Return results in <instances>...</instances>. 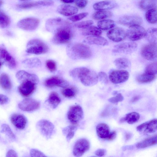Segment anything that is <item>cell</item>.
<instances>
[{
  "instance_id": "1",
  "label": "cell",
  "mask_w": 157,
  "mask_h": 157,
  "mask_svg": "<svg viewBox=\"0 0 157 157\" xmlns=\"http://www.w3.org/2000/svg\"><path fill=\"white\" fill-rule=\"evenodd\" d=\"M70 75L78 79L84 85L92 86L98 82V78L97 73L94 71L85 67L74 68L70 73Z\"/></svg>"
},
{
  "instance_id": "2",
  "label": "cell",
  "mask_w": 157,
  "mask_h": 157,
  "mask_svg": "<svg viewBox=\"0 0 157 157\" xmlns=\"http://www.w3.org/2000/svg\"><path fill=\"white\" fill-rule=\"evenodd\" d=\"M66 52L69 57L73 59H88L92 54L89 46L80 43L69 44L66 48Z\"/></svg>"
},
{
  "instance_id": "3",
  "label": "cell",
  "mask_w": 157,
  "mask_h": 157,
  "mask_svg": "<svg viewBox=\"0 0 157 157\" xmlns=\"http://www.w3.org/2000/svg\"><path fill=\"white\" fill-rule=\"evenodd\" d=\"M73 36L71 29L67 25L63 26L56 29L52 41L56 44H67L70 42Z\"/></svg>"
},
{
  "instance_id": "4",
  "label": "cell",
  "mask_w": 157,
  "mask_h": 157,
  "mask_svg": "<svg viewBox=\"0 0 157 157\" xmlns=\"http://www.w3.org/2000/svg\"><path fill=\"white\" fill-rule=\"evenodd\" d=\"M26 47L27 52L36 55L45 53L49 50L47 45L43 41L37 39L29 41Z\"/></svg>"
},
{
  "instance_id": "5",
  "label": "cell",
  "mask_w": 157,
  "mask_h": 157,
  "mask_svg": "<svg viewBox=\"0 0 157 157\" xmlns=\"http://www.w3.org/2000/svg\"><path fill=\"white\" fill-rule=\"evenodd\" d=\"M126 36L130 40L136 41L145 36L146 31L142 26L139 25L130 26L127 31Z\"/></svg>"
},
{
  "instance_id": "6",
  "label": "cell",
  "mask_w": 157,
  "mask_h": 157,
  "mask_svg": "<svg viewBox=\"0 0 157 157\" xmlns=\"http://www.w3.org/2000/svg\"><path fill=\"white\" fill-rule=\"evenodd\" d=\"M67 117L72 124H77L83 117V112L82 108L78 105L71 106L68 111Z\"/></svg>"
},
{
  "instance_id": "7",
  "label": "cell",
  "mask_w": 157,
  "mask_h": 157,
  "mask_svg": "<svg viewBox=\"0 0 157 157\" xmlns=\"http://www.w3.org/2000/svg\"><path fill=\"white\" fill-rule=\"evenodd\" d=\"M36 127L40 133L48 139L51 137L54 129L53 124L48 121L41 120L37 123Z\"/></svg>"
},
{
  "instance_id": "8",
  "label": "cell",
  "mask_w": 157,
  "mask_h": 157,
  "mask_svg": "<svg viewBox=\"0 0 157 157\" xmlns=\"http://www.w3.org/2000/svg\"><path fill=\"white\" fill-rule=\"evenodd\" d=\"M137 47V44L135 42L121 43L115 45L112 52L115 53L129 54L136 51Z\"/></svg>"
},
{
  "instance_id": "9",
  "label": "cell",
  "mask_w": 157,
  "mask_h": 157,
  "mask_svg": "<svg viewBox=\"0 0 157 157\" xmlns=\"http://www.w3.org/2000/svg\"><path fill=\"white\" fill-rule=\"evenodd\" d=\"M39 82L31 80H27L21 83L18 88L19 93L23 96L27 97L34 92L36 85Z\"/></svg>"
},
{
  "instance_id": "10",
  "label": "cell",
  "mask_w": 157,
  "mask_h": 157,
  "mask_svg": "<svg viewBox=\"0 0 157 157\" xmlns=\"http://www.w3.org/2000/svg\"><path fill=\"white\" fill-rule=\"evenodd\" d=\"M90 147L89 141L86 139L81 138L78 140L75 143L73 150L74 155L80 157L87 151Z\"/></svg>"
},
{
  "instance_id": "11",
  "label": "cell",
  "mask_w": 157,
  "mask_h": 157,
  "mask_svg": "<svg viewBox=\"0 0 157 157\" xmlns=\"http://www.w3.org/2000/svg\"><path fill=\"white\" fill-rule=\"evenodd\" d=\"M129 76V73L127 71L116 70L111 72L109 75V78L113 83L119 84L127 81Z\"/></svg>"
},
{
  "instance_id": "12",
  "label": "cell",
  "mask_w": 157,
  "mask_h": 157,
  "mask_svg": "<svg viewBox=\"0 0 157 157\" xmlns=\"http://www.w3.org/2000/svg\"><path fill=\"white\" fill-rule=\"evenodd\" d=\"M141 53L142 57L147 60L155 59L157 55V44L150 43L145 45L141 48Z\"/></svg>"
},
{
  "instance_id": "13",
  "label": "cell",
  "mask_w": 157,
  "mask_h": 157,
  "mask_svg": "<svg viewBox=\"0 0 157 157\" xmlns=\"http://www.w3.org/2000/svg\"><path fill=\"white\" fill-rule=\"evenodd\" d=\"M40 20L34 17H29L22 19L18 22L17 26L21 29L26 30H33L38 26Z\"/></svg>"
},
{
  "instance_id": "14",
  "label": "cell",
  "mask_w": 157,
  "mask_h": 157,
  "mask_svg": "<svg viewBox=\"0 0 157 157\" xmlns=\"http://www.w3.org/2000/svg\"><path fill=\"white\" fill-rule=\"evenodd\" d=\"M18 106L23 111L30 112L37 109L40 106V103L34 99L26 98L20 102Z\"/></svg>"
},
{
  "instance_id": "15",
  "label": "cell",
  "mask_w": 157,
  "mask_h": 157,
  "mask_svg": "<svg viewBox=\"0 0 157 157\" xmlns=\"http://www.w3.org/2000/svg\"><path fill=\"white\" fill-rule=\"evenodd\" d=\"M107 37L110 40L115 42L123 40L126 36L124 29L121 28H115L109 31L107 33Z\"/></svg>"
},
{
  "instance_id": "16",
  "label": "cell",
  "mask_w": 157,
  "mask_h": 157,
  "mask_svg": "<svg viewBox=\"0 0 157 157\" xmlns=\"http://www.w3.org/2000/svg\"><path fill=\"white\" fill-rule=\"evenodd\" d=\"M157 128V120L154 119L151 121L144 123L136 128L137 130L140 132H144L147 133L155 132Z\"/></svg>"
},
{
  "instance_id": "17",
  "label": "cell",
  "mask_w": 157,
  "mask_h": 157,
  "mask_svg": "<svg viewBox=\"0 0 157 157\" xmlns=\"http://www.w3.org/2000/svg\"><path fill=\"white\" fill-rule=\"evenodd\" d=\"M119 23L122 25L131 26L140 25L142 22L141 18L136 15H128L122 16L119 20Z\"/></svg>"
},
{
  "instance_id": "18",
  "label": "cell",
  "mask_w": 157,
  "mask_h": 157,
  "mask_svg": "<svg viewBox=\"0 0 157 157\" xmlns=\"http://www.w3.org/2000/svg\"><path fill=\"white\" fill-rule=\"evenodd\" d=\"M45 86L49 88L55 86L65 88L68 86L69 83L63 78L54 76L47 79L44 82Z\"/></svg>"
},
{
  "instance_id": "19",
  "label": "cell",
  "mask_w": 157,
  "mask_h": 157,
  "mask_svg": "<svg viewBox=\"0 0 157 157\" xmlns=\"http://www.w3.org/2000/svg\"><path fill=\"white\" fill-rule=\"evenodd\" d=\"M54 3V2L52 1L43 0L25 2L17 4V6L19 8L25 9L40 6H50L53 5Z\"/></svg>"
},
{
  "instance_id": "20",
  "label": "cell",
  "mask_w": 157,
  "mask_h": 157,
  "mask_svg": "<svg viewBox=\"0 0 157 157\" xmlns=\"http://www.w3.org/2000/svg\"><path fill=\"white\" fill-rule=\"evenodd\" d=\"M10 119L13 124L17 128L20 129H24L27 122V120L25 117L21 114H13L11 116Z\"/></svg>"
},
{
  "instance_id": "21",
  "label": "cell",
  "mask_w": 157,
  "mask_h": 157,
  "mask_svg": "<svg viewBox=\"0 0 157 157\" xmlns=\"http://www.w3.org/2000/svg\"><path fill=\"white\" fill-rule=\"evenodd\" d=\"M117 4L113 0H106L100 1L94 4L93 7L98 10H105L111 9L116 7Z\"/></svg>"
},
{
  "instance_id": "22",
  "label": "cell",
  "mask_w": 157,
  "mask_h": 157,
  "mask_svg": "<svg viewBox=\"0 0 157 157\" xmlns=\"http://www.w3.org/2000/svg\"><path fill=\"white\" fill-rule=\"evenodd\" d=\"M57 11L59 13L64 16H69L77 13L78 11V9L74 6L63 4L57 7Z\"/></svg>"
},
{
  "instance_id": "23",
  "label": "cell",
  "mask_w": 157,
  "mask_h": 157,
  "mask_svg": "<svg viewBox=\"0 0 157 157\" xmlns=\"http://www.w3.org/2000/svg\"><path fill=\"white\" fill-rule=\"evenodd\" d=\"M16 77L21 83L27 80L39 82V78L36 75L29 73L23 70L18 71L16 75Z\"/></svg>"
},
{
  "instance_id": "24",
  "label": "cell",
  "mask_w": 157,
  "mask_h": 157,
  "mask_svg": "<svg viewBox=\"0 0 157 157\" xmlns=\"http://www.w3.org/2000/svg\"><path fill=\"white\" fill-rule=\"evenodd\" d=\"M84 41L90 44L105 46L108 44L106 39L100 36H89L86 37Z\"/></svg>"
},
{
  "instance_id": "25",
  "label": "cell",
  "mask_w": 157,
  "mask_h": 157,
  "mask_svg": "<svg viewBox=\"0 0 157 157\" xmlns=\"http://www.w3.org/2000/svg\"><path fill=\"white\" fill-rule=\"evenodd\" d=\"M96 131L99 137L105 139L107 137L110 132L109 126L107 124L104 123H100L97 125Z\"/></svg>"
},
{
  "instance_id": "26",
  "label": "cell",
  "mask_w": 157,
  "mask_h": 157,
  "mask_svg": "<svg viewBox=\"0 0 157 157\" xmlns=\"http://www.w3.org/2000/svg\"><path fill=\"white\" fill-rule=\"evenodd\" d=\"M157 140V136L155 135L138 143L136 145V147L139 149L144 148L156 144Z\"/></svg>"
},
{
  "instance_id": "27",
  "label": "cell",
  "mask_w": 157,
  "mask_h": 157,
  "mask_svg": "<svg viewBox=\"0 0 157 157\" xmlns=\"http://www.w3.org/2000/svg\"><path fill=\"white\" fill-rule=\"evenodd\" d=\"M102 33V32L99 28L91 25L83 28L82 32V35L85 36H100Z\"/></svg>"
},
{
  "instance_id": "28",
  "label": "cell",
  "mask_w": 157,
  "mask_h": 157,
  "mask_svg": "<svg viewBox=\"0 0 157 157\" xmlns=\"http://www.w3.org/2000/svg\"><path fill=\"white\" fill-rule=\"evenodd\" d=\"M77 129V127L75 124L68 126L63 129V133L66 136L67 141L69 142L73 138Z\"/></svg>"
},
{
  "instance_id": "29",
  "label": "cell",
  "mask_w": 157,
  "mask_h": 157,
  "mask_svg": "<svg viewBox=\"0 0 157 157\" xmlns=\"http://www.w3.org/2000/svg\"><path fill=\"white\" fill-rule=\"evenodd\" d=\"M0 86L5 90H10L12 85L9 75L5 73H2L0 75Z\"/></svg>"
},
{
  "instance_id": "30",
  "label": "cell",
  "mask_w": 157,
  "mask_h": 157,
  "mask_svg": "<svg viewBox=\"0 0 157 157\" xmlns=\"http://www.w3.org/2000/svg\"><path fill=\"white\" fill-rule=\"evenodd\" d=\"M47 101L52 108L55 109L59 104L61 100L57 93L52 92L50 94Z\"/></svg>"
},
{
  "instance_id": "31",
  "label": "cell",
  "mask_w": 157,
  "mask_h": 157,
  "mask_svg": "<svg viewBox=\"0 0 157 157\" xmlns=\"http://www.w3.org/2000/svg\"><path fill=\"white\" fill-rule=\"evenodd\" d=\"M115 25L114 21L110 19H103L97 23L98 28L103 30H107L113 28Z\"/></svg>"
},
{
  "instance_id": "32",
  "label": "cell",
  "mask_w": 157,
  "mask_h": 157,
  "mask_svg": "<svg viewBox=\"0 0 157 157\" xmlns=\"http://www.w3.org/2000/svg\"><path fill=\"white\" fill-rule=\"evenodd\" d=\"M150 43L157 44V30L155 28H150L146 31L145 36Z\"/></svg>"
},
{
  "instance_id": "33",
  "label": "cell",
  "mask_w": 157,
  "mask_h": 157,
  "mask_svg": "<svg viewBox=\"0 0 157 157\" xmlns=\"http://www.w3.org/2000/svg\"><path fill=\"white\" fill-rule=\"evenodd\" d=\"M157 12L155 8L148 10L145 14V18L149 23L153 24L157 23Z\"/></svg>"
},
{
  "instance_id": "34",
  "label": "cell",
  "mask_w": 157,
  "mask_h": 157,
  "mask_svg": "<svg viewBox=\"0 0 157 157\" xmlns=\"http://www.w3.org/2000/svg\"><path fill=\"white\" fill-rule=\"evenodd\" d=\"M156 0H140L139 6L143 10H149L155 8L156 6Z\"/></svg>"
},
{
  "instance_id": "35",
  "label": "cell",
  "mask_w": 157,
  "mask_h": 157,
  "mask_svg": "<svg viewBox=\"0 0 157 157\" xmlns=\"http://www.w3.org/2000/svg\"><path fill=\"white\" fill-rule=\"evenodd\" d=\"M156 78L155 75L150 74L145 72L138 76L136 78L137 81L140 83H146L151 82Z\"/></svg>"
},
{
  "instance_id": "36",
  "label": "cell",
  "mask_w": 157,
  "mask_h": 157,
  "mask_svg": "<svg viewBox=\"0 0 157 157\" xmlns=\"http://www.w3.org/2000/svg\"><path fill=\"white\" fill-rule=\"evenodd\" d=\"M113 14L109 11L105 10H99L94 13L92 15L93 19L99 20L111 17Z\"/></svg>"
},
{
  "instance_id": "37",
  "label": "cell",
  "mask_w": 157,
  "mask_h": 157,
  "mask_svg": "<svg viewBox=\"0 0 157 157\" xmlns=\"http://www.w3.org/2000/svg\"><path fill=\"white\" fill-rule=\"evenodd\" d=\"M114 63L118 69H126L130 65V61L127 58H119L116 59L114 61Z\"/></svg>"
},
{
  "instance_id": "38",
  "label": "cell",
  "mask_w": 157,
  "mask_h": 157,
  "mask_svg": "<svg viewBox=\"0 0 157 157\" xmlns=\"http://www.w3.org/2000/svg\"><path fill=\"white\" fill-rule=\"evenodd\" d=\"M10 22L9 17L3 10H0V26L3 28H6L10 25Z\"/></svg>"
},
{
  "instance_id": "39",
  "label": "cell",
  "mask_w": 157,
  "mask_h": 157,
  "mask_svg": "<svg viewBox=\"0 0 157 157\" xmlns=\"http://www.w3.org/2000/svg\"><path fill=\"white\" fill-rule=\"evenodd\" d=\"M125 117L126 121L128 123L132 124L138 121L140 116L138 113L133 112L127 114Z\"/></svg>"
},
{
  "instance_id": "40",
  "label": "cell",
  "mask_w": 157,
  "mask_h": 157,
  "mask_svg": "<svg viewBox=\"0 0 157 157\" xmlns=\"http://www.w3.org/2000/svg\"><path fill=\"white\" fill-rule=\"evenodd\" d=\"M22 63L30 67H38L41 65V62L37 58H31L24 60Z\"/></svg>"
},
{
  "instance_id": "41",
  "label": "cell",
  "mask_w": 157,
  "mask_h": 157,
  "mask_svg": "<svg viewBox=\"0 0 157 157\" xmlns=\"http://www.w3.org/2000/svg\"><path fill=\"white\" fill-rule=\"evenodd\" d=\"M1 132L5 133L11 140H15V136L8 125L3 124L1 126Z\"/></svg>"
},
{
  "instance_id": "42",
  "label": "cell",
  "mask_w": 157,
  "mask_h": 157,
  "mask_svg": "<svg viewBox=\"0 0 157 157\" xmlns=\"http://www.w3.org/2000/svg\"><path fill=\"white\" fill-rule=\"evenodd\" d=\"M67 87L64 88L62 90V94L64 97L68 98H71L74 97L77 94L76 89L74 87Z\"/></svg>"
},
{
  "instance_id": "43",
  "label": "cell",
  "mask_w": 157,
  "mask_h": 157,
  "mask_svg": "<svg viewBox=\"0 0 157 157\" xmlns=\"http://www.w3.org/2000/svg\"><path fill=\"white\" fill-rule=\"evenodd\" d=\"M145 72L155 75L157 72V62H154L148 65L146 68Z\"/></svg>"
},
{
  "instance_id": "44",
  "label": "cell",
  "mask_w": 157,
  "mask_h": 157,
  "mask_svg": "<svg viewBox=\"0 0 157 157\" xmlns=\"http://www.w3.org/2000/svg\"><path fill=\"white\" fill-rule=\"evenodd\" d=\"M88 14L87 12H83L73 15L68 18L72 22H76L80 21L86 17Z\"/></svg>"
},
{
  "instance_id": "45",
  "label": "cell",
  "mask_w": 157,
  "mask_h": 157,
  "mask_svg": "<svg viewBox=\"0 0 157 157\" xmlns=\"http://www.w3.org/2000/svg\"><path fill=\"white\" fill-rule=\"evenodd\" d=\"M93 24L92 20H88L77 23L75 24V26L77 28L83 29L91 26Z\"/></svg>"
},
{
  "instance_id": "46",
  "label": "cell",
  "mask_w": 157,
  "mask_h": 157,
  "mask_svg": "<svg viewBox=\"0 0 157 157\" xmlns=\"http://www.w3.org/2000/svg\"><path fill=\"white\" fill-rule=\"evenodd\" d=\"M46 66L48 69L51 72H53L56 69V62L52 59H48L46 61Z\"/></svg>"
},
{
  "instance_id": "47",
  "label": "cell",
  "mask_w": 157,
  "mask_h": 157,
  "mask_svg": "<svg viewBox=\"0 0 157 157\" xmlns=\"http://www.w3.org/2000/svg\"><path fill=\"white\" fill-rule=\"evenodd\" d=\"M124 97L121 94L118 93L116 96L109 98L108 101L112 103H116L122 101Z\"/></svg>"
},
{
  "instance_id": "48",
  "label": "cell",
  "mask_w": 157,
  "mask_h": 157,
  "mask_svg": "<svg viewBox=\"0 0 157 157\" xmlns=\"http://www.w3.org/2000/svg\"><path fill=\"white\" fill-rule=\"evenodd\" d=\"M98 76L100 81L105 83H108V77L105 73L102 71L99 72Z\"/></svg>"
},
{
  "instance_id": "49",
  "label": "cell",
  "mask_w": 157,
  "mask_h": 157,
  "mask_svg": "<svg viewBox=\"0 0 157 157\" xmlns=\"http://www.w3.org/2000/svg\"><path fill=\"white\" fill-rule=\"evenodd\" d=\"M30 155L32 157H45L46 156L41 151L37 149H32L30 151Z\"/></svg>"
},
{
  "instance_id": "50",
  "label": "cell",
  "mask_w": 157,
  "mask_h": 157,
  "mask_svg": "<svg viewBox=\"0 0 157 157\" xmlns=\"http://www.w3.org/2000/svg\"><path fill=\"white\" fill-rule=\"evenodd\" d=\"M88 3V0H75V4L78 8L83 9L85 8Z\"/></svg>"
},
{
  "instance_id": "51",
  "label": "cell",
  "mask_w": 157,
  "mask_h": 157,
  "mask_svg": "<svg viewBox=\"0 0 157 157\" xmlns=\"http://www.w3.org/2000/svg\"><path fill=\"white\" fill-rule=\"evenodd\" d=\"M117 136V132L115 131L110 132L105 139L109 141H112L114 140Z\"/></svg>"
},
{
  "instance_id": "52",
  "label": "cell",
  "mask_w": 157,
  "mask_h": 157,
  "mask_svg": "<svg viewBox=\"0 0 157 157\" xmlns=\"http://www.w3.org/2000/svg\"><path fill=\"white\" fill-rule=\"evenodd\" d=\"M17 154L16 152L12 149L9 150L6 154V157H17Z\"/></svg>"
},
{
  "instance_id": "53",
  "label": "cell",
  "mask_w": 157,
  "mask_h": 157,
  "mask_svg": "<svg viewBox=\"0 0 157 157\" xmlns=\"http://www.w3.org/2000/svg\"><path fill=\"white\" fill-rule=\"evenodd\" d=\"M8 100V98L6 96L0 94V104L3 105L6 103Z\"/></svg>"
},
{
  "instance_id": "54",
  "label": "cell",
  "mask_w": 157,
  "mask_h": 157,
  "mask_svg": "<svg viewBox=\"0 0 157 157\" xmlns=\"http://www.w3.org/2000/svg\"><path fill=\"white\" fill-rule=\"evenodd\" d=\"M106 152L105 150L103 149H99L95 152V154L98 156H102L104 155Z\"/></svg>"
},
{
  "instance_id": "55",
  "label": "cell",
  "mask_w": 157,
  "mask_h": 157,
  "mask_svg": "<svg viewBox=\"0 0 157 157\" xmlns=\"http://www.w3.org/2000/svg\"><path fill=\"white\" fill-rule=\"evenodd\" d=\"M7 52L6 50L0 48V59H4Z\"/></svg>"
},
{
  "instance_id": "56",
  "label": "cell",
  "mask_w": 157,
  "mask_h": 157,
  "mask_svg": "<svg viewBox=\"0 0 157 157\" xmlns=\"http://www.w3.org/2000/svg\"><path fill=\"white\" fill-rule=\"evenodd\" d=\"M140 98L141 96L140 95H138L135 96L132 98L131 101L132 102H135L140 99Z\"/></svg>"
},
{
  "instance_id": "57",
  "label": "cell",
  "mask_w": 157,
  "mask_h": 157,
  "mask_svg": "<svg viewBox=\"0 0 157 157\" xmlns=\"http://www.w3.org/2000/svg\"><path fill=\"white\" fill-rule=\"evenodd\" d=\"M61 1L64 3H72L75 0H60Z\"/></svg>"
},
{
  "instance_id": "58",
  "label": "cell",
  "mask_w": 157,
  "mask_h": 157,
  "mask_svg": "<svg viewBox=\"0 0 157 157\" xmlns=\"http://www.w3.org/2000/svg\"><path fill=\"white\" fill-rule=\"evenodd\" d=\"M126 121L125 117L122 118L120 120V122L121 123H123Z\"/></svg>"
},
{
  "instance_id": "59",
  "label": "cell",
  "mask_w": 157,
  "mask_h": 157,
  "mask_svg": "<svg viewBox=\"0 0 157 157\" xmlns=\"http://www.w3.org/2000/svg\"><path fill=\"white\" fill-rule=\"evenodd\" d=\"M3 2L2 0H0V7L3 4Z\"/></svg>"
},
{
  "instance_id": "60",
  "label": "cell",
  "mask_w": 157,
  "mask_h": 157,
  "mask_svg": "<svg viewBox=\"0 0 157 157\" xmlns=\"http://www.w3.org/2000/svg\"><path fill=\"white\" fill-rule=\"evenodd\" d=\"M1 62H0V67L1 66Z\"/></svg>"
},
{
  "instance_id": "61",
  "label": "cell",
  "mask_w": 157,
  "mask_h": 157,
  "mask_svg": "<svg viewBox=\"0 0 157 157\" xmlns=\"http://www.w3.org/2000/svg\"><path fill=\"white\" fill-rule=\"evenodd\" d=\"M21 0V1H25V0Z\"/></svg>"
}]
</instances>
